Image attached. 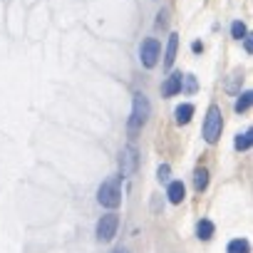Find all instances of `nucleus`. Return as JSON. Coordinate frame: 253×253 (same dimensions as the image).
Here are the masks:
<instances>
[{
    "label": "nucleus",
    "mask_w": 253,
    "mask_h": 253,
    "mask_svg": "<svg viewBox=\"0 0 253 253\" xmlns=\"http://www.w3.org/2000/svg\"><path fill=\"white\" fill-rule=\"evenodd\" d=\"M149 114H152V104H149L147 94L144 92H134V97H132V114H129V122H126V129H129L132 137L142 132V126L147 124Z\"/></svg>",
    "instance_id": "1"
},
{
    "label": "nucleus",
    "mask_w": 253,
    "mask_h": 253,
    "mask_svg": "<svg viewBox=\"0 0 253 253\" xmlns=\"http://www.w3.org/2000/svg\"><path fill=\"white\" fill-rule=\"evenodd\" d=\"M204 139L209 144H216L221 139V132H223V114H221V107L218 104H211L206 109V119H204Z\"/></svg>",
    "instance_id": "2"
},
{
    "label": "nucleus",
    "mask_w": 253,
    "mask_h": 253,
    "mask_svg": "<svg viewBox=\"0 0 253 253\" xmlns=\"http://www.w3.org/2000/svg\"><path fill=\"white\" fill-rule=\"evenodd\" d=\"M119 179L122 176H112L107 181H102L99 191H97V201L104 209H117L122 204V189H119Z\"/></svg>",
    "instance_id": "3"
},
{
    "label": "nucleus",
    "mask_w": 253,
    "mask_h": 253,
    "mask_svg": "<svg viewBox=\"0 0 253 253\" xmlns=\"http://www.w3.org/2000/svg\"><path fill=\"white\" fill-rule=\"evenodd\" d=\"M137 167H139V152L129 144V147H124L122 149V154H119V176L122 179H126V176H132L134 171H137Z\"/></svg>",
    "instance_id": "4"
},
{
    "label": "nucleus",
    "mask_w": 253,
    "mask_h": 253,
    "mask_svg": "<svg viewBox=\"0 0 253 253\" xmlns=\"http://www.w3.org/2000/svg\"><path fill=\"white\" fill-rule=\"evenodd\" d=\"M159 55H162V45H159V40H157V38H147V40L142 42V47H139L142 65H144L147 70H152V67L159 62Z\"/></svg>",
    "instance_id": "5"
},
{
    "label": "nucleus",
    "mask_w": 253,
    "mask_h": 253,
    "mask_svg": "<svg viewBox=\"0 0 253 253\" xmlns=\"http://www.w3.org/2000/svg\"><path fill=\"white\" fill-rule=\"evenodd\" d=\"M117 228H119V216L117 213H107V216H102L97 221V238L102 243H107V241H112L117 236Z\"/></svg>",
    "instance_id": "6"
},
{
    "label": "nucleus",
    "mask_w": 253,
    "mask_h": 253,
    "mask_svg": "<svg viewBox=\"0 0 253 253\" xmlns=\"http://www.w3.org/2000/svg\"><path fill=\"white\" fill-rule=\"evenodd\" d=\"M181 72H171L169 77H167V82L162 84V94L164 97H174V94H179L181 92Z\"/></svg>",
    "instance_id": "7"
},
{
    "label": "nucleus",
    "mask_w": 253,
    "mask_h": 253,
    "mask_svg": "<svg viewBox=\"0 0 253 253\" xmlns=\"http://www.w3.org/2000/svg\"><path fill=\"white\" fill-rule=\"evenodd\" d=\"M176 50H179V35L171 33L169 42H167V52H164V70H171V65L176 60Z\"/></svg>",
    "instance_id": "8"
},
{
    "label": "nucleus",
    "mask_w": 253,
    "mask_h": 253,
    "mask_svg": "<svg viewBox=\"0 0 253 253\" xmlns=\"http://www.w3.org/2000/svg\"><path fill=\"white\" fill-rule=\"evenodd\" d=\"M167 196H169L171 204H181V201L186 199V186H184L181 181H171L169 189H167Z\"/></svg>",
    "instance_id": "9"
},
{
    "label": "nucleus",
    "mask_w": 253,
    "mask_h": 253,
    "mask_svg": "<svg viewBox=\"0 0 253 253\" xmlns=\"http://www.w3.org/2000/svg\"><path fill=\"white\" fill-rule=\"evenodd\" d=\"M241 84H243V70H233L231 75H228V80H226V92H231V94H238L241 92Z\"/></svg>",
    "instance_id": "10"
},
{
    "label": "nucleus",
    "mask_w": 253,
    "mask_h": 253,
    "mask_svg": "<svg viewBox=\"0 0 253 253\" xmlns=\"http://www.w3.org/2000/svg\"><path fill=\"white\" fill-rule=\"evenodd\" d=\"M191 181H194V189L201 194L206 186H209V171L204 169V167H199V169H194V176H191Z\"/></svg>",
    "instance_id": "11"
},
{
    "label": "nucleus",
    "mask_w": 253,
    "mask_h": 253,
    "mask_svg": "<svg viewBox=\"0 0 253 253\" xmlns=\"http://www.w3.org/2000/svg\"><path fill=\"white\" fill-rule=\"evenodd\" d=\"M174 114H176V124H189L194 117V104H179Z\"/></svg>",
    "instance_id": "12"
},
{
    "label": "nucleus",
    "mask_w": 253,
    "mask_h": 253,
    "mask_svg": "<svg viewBox=\"0 0 253 253\" xmlns=\"http://www.w3.org/2000/svg\"><path fill=\"white\" fill-rule=\"evenodd\" d=\"M213 231H216V226H213L209 218H201V221H199V226H196V233H199V238H201V241H209V238L213 236Z\"/></svg>",
    "instance_id": "13"
},
{
    "label": "nucleus",
    "mask_w": 253,
    "mask_h": 253,
    "mask_svg": "<svg viewBox=\"0 0 253 253\" xmlns=\"http://www.w3.org/2000/svg\"><path fill=\"white\" fill-rule=\"evenodd\" d=\"M233 144H236V149H238V152H246V149H251V144H253V129H246L243 134H238Z\"/></svg>",
    "instance_id": "14"
},
{
    "label": "nucleus",
    "mask_w": 253,
    "mask_h": 253,
    "mask_svg": "<svg viewBox=\"0 0 253 253\" xmlns=\"http://www.w3.org/2000/svg\"><path fill=\"white\" fill-rule=\"evenodd\" d=\"M226 251H228V253H251V243H248L246 238H233Z\"/></svg>",
    "instance_id": "15"
},
{
    "label": "nucleus",
    "mask_w": 253,
    "mask_h": 253,
    "mask_svg": "<svg viewBox=\"0 0 253 253\" xmlns=\"http://www.w3.org/2000/svg\"><path fill=\"white\" fill-rule=\"evenodd\" d=\"M238 94H241V92H238ZM251 102H253V92H243V94L236 99V107H233V109L241 114V112H246V109L251 107Z\"/></svg>",
    "instance_id": "16"
},
{
    "label": "nucleus",
    "mask_w": 253,
    "mask_h": 253,
    "mask_svg": "<svg viewBox=\"0 0 253 253\" xmlns=\"http://www.w3.org/2000/svg\"><path fill=\"white\" fill-rule=\"evenodd\" d=\"M196 87H199V84H196V77H194V75H184V77H181V89H184V92L194 94Z\"/></svg>",
    "instance_id": "17"
},
{
    "label": "nucleus",
    "mask_w": 253,
    "mask_h": 253,
    "mask_svg": "<svg viewBox=\"0 0 253 253\" xmlns=\"http://www.w3.org/2000/svg\"><path fill=\"white\" fill-rule=\"evenodd\" d=\"M248 30H246V25L241 23V20H236V23H231V35L236 38V40H243V35H246Z\"/></svg>",
    "instance_id": "18"
},
{
    "label": "nucleus",
    "mask_w": 253,
    "mask_h": 253,
    "mask_svg": "<svg viewBox=\"0 0 253 253\" xmlns=\"http://www.w3.org/2000/svg\"><path fill=\"white\" fill-rule=\"evenodd\" d=\"M169 174H171V167H169V164H162V167L157 169V179H159V181H169Z\"/></svg>",
    "instance_id": "19"
},
{
    "label": "nucleus",
    "mask_w": 253,
    "mask_h": 253,
    "mask_svg": "<svg viewBox=\"0 0 253 253\" xmlns=\"http://www.w3.org/2000/svg\"><path fill=\"white\" fill-rule=\"evenodd\" d=\"M243 47H246V52H251V47H253V42H251V35H248V33L243 35Z\"/></svg>",
    "instance_id": "20"
},
{
    "label": "nucleus",
    "mask_w": 253,
    "mask_h": 253,
    "mask_svg": "<svg viewBox=\"0 0 253 253\" xmlns=\"http://www.w3.org/2000/svg\"><path fill=\"white\" fill-rule=\"evenodd\" d=\"M157 18H159V20H157V28H162V25H167V13H159Z\"/></svg>",
    "instance_id": "21"
},
{
    "label": "nucleus",
    "mask_w": 253,
    "mask_h": 253,
    "mask_svg": "<svg viewBox=\"0 0 253 253\" xmlns=\"http://www.w3.org/2000/svg\"><path fill=\"white\" fill-rule=\"evenodd\" d=\"M191 50H194V52H204V45H201V42H194Z\"/></svg>",
    "instance_id": "22"
},
{
    "label": "nucleus",
    "mask_w": 253,
    "mask_h": 253,
    "mask_svg": "<svg viewBox=\"0 0 253 253\" xmlns=\"http://www.w3.org/2000/svg\"><path fill=\"white\" fill-rule=\"evenodd\" d=\"M114 253H129V251H124V248H117V251H114Z\"/></svg>",
    "instance_id": "23"
}]
</instances>
